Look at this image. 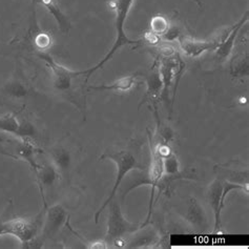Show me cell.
<instances>
[{"label": "cell", "instance_id": "3957f363", "mask_svg": "<svg viewBox=\"0 0 249 249\" xmlns=\"http://www.w3.org/2000/svg\"><path fill=\"white\" fill-rule=\"evenodd\" d=\"M109 213L107 221V231L106 234L107 243L113 244V242L119 239H123L124 235L137 232L142 229V224H133L123 217L119 202L113 200L109 203Z\"/></svg>", "mask_w": 249, "mask_h": 249}, {"label": "cell", "instance_id": "d6986e66", "mask_svg": "<svg viewBox=\"0 0 249 249\" xmlns=\"http://www.w3.org/2000/svg\"><path fill=\"white\" fill-rule=\"evenodd\" d=\"M19 129V121L15 114H8L0 117V132L16 136Z\"/></svg>", "mask_w": 249, "mask_h": 249}, {"label": "cell", "instance_id": "7402d4cb", "mask_svg": "<svg viewBox=\"0 0 249 249\" xmlns=\"http://www.w3.org/2000/svg\"><path fill=\"white\" fill-rule=\"evenodd\" d=\"M34 43L38 52H44L51 48L52 43H53V39L52 36L49 35L48 33H39L34 37Z\"/></svg>", "mask_w": 249, "mask_h": 249}, {"label": "cell", "instance_id": "6da1fadb", "mask_svg": "<svg viewBox=\"0 0 249 249\" xmlns=\"http://www.w3.org/2000/svg\"><path fill=\"white\" fill-rule=\"evenodd\" d=\"M138 150H139V146L134 144V145H132L129 148H122L118 150H107V152L100 157V160L109 159L116 163L117 176H116L115 184L113 188H111L108 198L106 200V202L103 203L102 206L98 209V212L95 213L96 223H98V221H99L100 214L103 213L104 209H106L108 206L109 203L115 199L116 194L118 192V189H119V186L121 185L124 177L134 169H140V170L145 169V165L142 164L140 162Z\"/></svg>", "mask_w": 249, "mask_h": 249}, {"label": "cell", "instance_id": "d4e9b609", "mask_svg": "<svg viewBox=\"0 0 249 249\" xmlns=\"http://www.w3.org/2000/svg\"><path fill=\"white\" fill-rule=\"evenodd\" d=\"M93 245H90L89 247L90 248H107L108 247V244L106 242V240L103 241H98V242H95V243H91Z\"/></svg>", "mask_w": 249, "mask_h": 249}, {"label": "cell", "instance_id": "ffe728a7", "mask_svg": "<svg viewBox=\"0 0 249 249\" xmlns=\"http://www.w3.org/2000/svg\"><path fill=\"white\" fill-rule=\"evenodd\" d=\"M180 164L177 156L173 153L165 156L163 158V172L165 176L168 177H177L180 173Z\"/></svg>", "mask_w": 249, "mask_h": 249}, {"label": "cell", "instance_id": "ba28073f", "mask_svg": "<svg viewBox=\"0 0 249 249\" xmlns=\"http://www.w3.org/2000/svg\"><path fill=\"white\" fill-rule=\"evenodd\" d=\"M145 81L147 89L145 95L142 98L140 107L145 102H150L152 106L156 107V102L160 99V95L163 89V82L159 70V64H157V62L153 64L152 69L145 74Z\"/></svg>", "mask_w": 249, "mask_h": 249}, {"label": "cell", "instance_id": "cb8c5ba5", "mask_svg": "<svg viewBox=\"0 0 249 249\" xmlns=\"http://www.w3.org/2000/svg\"><path fill=\"white\" fill-rule=\"evenodd\" d=\"M143 40L145 41L146 43L150 44V45H158L160 43V41L162 40L161 39V36L155 34V33L153 32H147L144 34V37H143Z\"/></svg>", "mask_w": 249, "mask_h": 249}, {"label": "cell", "instance_id": "7a4b0ae2", "mask_svg": "<svg viewBox=\"0 0 249 249\" xmlns=\"http://www.w3.org/2000/svg\"><path fill=\"white\" fill-rule=\"evenodd\" d=\"M135 0H107V5L110 11L115 13V29H116V39L114 45L111 47L107 56L104 57L102 60L96 64L94 68H90L89 70L81 71L82 75L85 76V81L89 80V78L93 75L96 71L102 69L106 65L114 55L117 53V51H119L124 45H136L139 44L140 41L132 40L129 39L124 31V23L126 21V18L128 13L130 11V8L134 3Z\"/></svg>", "mask_w": 249, "mask_h": 249}, {"label": "cell", "instance_id": "44dd1931", "mask_svg": "<svg viewBox=\"0 0 249 249\" xmlns=\"http://www.w3.org/2000/svg\"><path fill=\"white\" fill-rule=\"evenodd\" d=\"M169 28L168 19L162 15H156L150 20V32L162 36Z\"/></svg>", "mask_w": 249, "mask_h": 249}, {"label": "cell", "instance_id": "2e32d148", "mask_svg": "<svg viewBox=\"0 0 249 249\" xmlns=\"http://www.w3.org/2000/svg\"><path fill=\"white\" fill-rule=\"evenodd\" d=\"M3 91L5 95H8L13 99H23L30 94L28 85L21 80L15 79V78H13L4 84Z\"/></svg>", "mask_w": 249, "mask_h": 249}, {"label": "cell", "instance_id": "9a60e30c", "mask_svg": "<svg viewBox=\"0 0 249 249\" xmlns=\"http://www.w3.org/2000/svg\"><path fill=\"white\" fill-rule=\"evenodd\" d=\"M186 220L196 228L202 229L203 227H205V223H206L205 212L199 203L196 201V199H192L191 205H189L187 213H186Z\"/></svg>", "mask_w": 249, "mask_h": 249}, {"label": "cell", "instance_id": "8992f818", "mask_svg": "<svg viewBox=\"0 0 249 249\" xmlns=\"http://www.w3.org/2000/svg\"><path fill=\"white\" fill-rule=\"evenodd\" d=\"M234 24L231 28H226L219 32V34H215L209 40H196L188 36H180L179 45L181 51L187 57L196 58L202 55L203 53L208 51H215L221 42L225 40V38L229 35V33L232 31Z\"/></svg>", "mask_w": 249, "mask_h": 249}, {"label": "cell", "instance_id": "4fadbf2b", "mask_svg": "<svg viewBox=\"0 0 249 249\" xmlns=\"http://www.w3.org/2000/svg\"><path fill=\"white\" fill-rule=\"evenodd\" d=\"M139 73L133 75L124 76L119 78L115 82L110 84H101V85H90L89 89L91 90H110V91H120V93H127L133 88H135L138 82H137V77Z\"/></svg>", "mask_w": 249, "mask_h": 249}, {"label": "cell", "instance_id": "5bb4252c", "mask_svg": "<svg viewBox=\"0 0 249 249\" xmlns=\"http://www.w3.org/2000/svg\"><path fill=\"white\" fill-rule=\"evenodd\" d=\"M39 3H41L44 8L53 15L58 24L59 30H60L63 34H68L71 28V25L69 18L63 14V12L59 8L57 0H40Z\"/></svg>", "mask_w": 249, "mask_h": 249}, {"label": "cell", "instance_id": "4316f807", "mask_svg": "<svg viewBox=\"0 0 249 249\" xmlns=\"http://www.w3.org/2000/svg\"><path fill=\"white\" fill-rule=\"evenodd\" d=\"M193 1L196 2L199 6H202V4H203V0H193Z\"/></svg>", "mask_w": 249, "mask_h": 249}, {"label": "cell", "instance_id": "9c48e42d", "mask_svg": "<svg viewBox=\"0 0 249 249\" xmlns=\"http://www.w3.org/2000/svg\"><path fill=\"white\" fill-rule=\"evenodd\" d=\"M223 180L221 177H217L208 186L206 193V199L211 205L214 215V231L218 232L221 227V213L223 209L222 193H223Z\"/></svg>", "mask_w": 249, "mask_h": 249}, {"label": "cell", "instance_id": "83f0119b", "mask_svg": "<svg viewBox=\"0 0 249 249\" xmlns=\"http://www.w3.org/2000/svg\"><path fill=\"white\" fill-rule=\"evenodd\" d=\"M32 1H33V3H39V1H40V0H32Z\"/></svg>", "mask_w": 249, "mask_h": 249}, {"label": "cell", "instance_id": "277c9868", "mask_svg": "<svg viewBox=\"0 0 249 249\" xmlns=\"http://www.w3.org/2000/svg\"><path fill=\"white\" fill-rule=\"evenodd\" d=\"M39 229L38 220H29L24 218L4 219L0 217V237L1 235L12 234L18 238L23 244L27 245L29 242L37 238Z\"/></svg>", "mask_w": 249, "mask_h": 249}, {"label": "cell", "instance_id": "e0dca14e", "mask_svg": "<svg viewBox=\"0 0 249 249\" xmlns=\"http://www.w3.org/2000/svg\"><path fill=\"white\" fill-rule=\"evenodd\" d=\"M16 137L18 139H29L37 143L40 135H39L38 128L34 123L29 120H22L21 122H19V129Z\"/></svg>", "mask_w": 249, "mask_h": 249}, {"label": "cell", "instance_id": "484cf974", "mask_svg": "<svg viewBox=\"0 0 249 249\" xmlns=\"http://www.w3.org/2000/svg\"><path fill=\"white\" fill-rule=\"evenodd\" d=\"M0 155L6 156V157H9V158H12V159H14V160H19V158L15 154L10 153V152H6V150H3V149H0Z\"/></svg>", "mask_w": 249, "mask_h": 249}, {"label": "cell", "instance_id": "8fae6325", "mask_svg": "<svg viewBox=\"0 0 249 249\" xmlns=\"http://www.w3.org/2000/svg\"><path fill=\"white\" fill-rule=\"evenodd\" d=\"M49 156L60 176L67 177L73 166V155L71 150L62 144H57L49 150Z\"/></svg>", "mask_w": 249, "mask_h": 249}, {"label": "cell", "instance_id": "52a82bcc", "mask_svg": "<svg viewBox=\"0 0 249 249\" xmlns=\"http://www.w3.org/2000/svg\"><path fill=\"white\" fill-rule=\"evenodd\" d=\"M68 212L61 204H54L45 207L44 221L42 224V239H54L60 231L61 227L68 221Z\"/></svg>", "mask_w": 249, "mask_h": 249}, {"label": "cell", "instance_id": "603a6c76", "mask_svg": "<svg viewBox=\"0 0 249 249\" xmlns=\"http://www.w3.org/2000/svg\"><path fill=\"white\" fill-rule=\"evenodd\" d=\"M180 38V30L177 27H169L168 30L161 36V39L165 41H175Z\"/></svg>", "mask_w": 249, "mask_h": 249}, {"label": "cell", "instance_id": "5b68a950", "mask_svg": "<svg viewBox=\"0 0 249 249\" xmlns=\"http://www.w3.org/2000/svg\"><path fill=\"white\" fill-rule=\"evenodd\" d=\"M37 56L41 59L42 61L45 62L52 73V82H53L54 88L63 94L71 93V89H73L74 80L77 79L78 77H81L82 71H71L68 68L63 67V65L59 64L54 60L49 53L45 52H38Z\"/></svg>", "mask_w": 249, "mask_h": 249}, {"label": "cell", "instance_id": "7c38bea8", "mask_svg": "<svg viewBox=\"0 0 249 249\" xmlns=\"http://www.w3.org/2000/svg\"><path fill=\"white\" fill-rule=\"evenodd\" d=\"M248 13H249L248 11L245 12L243 17H242L240 20L234 24L232 31L229 33V35L225 38V40L221 42V44L217 48V50H215V59H217L218 62L225 61L229 57V55L231 54V51L234 48L235 38H237L242 27H243L248 20Z\"/></svg>", "mask_w": 249, "mask_h": 249}, {"label": "cell", "instance_id": "ac0fdd59", "mask_svg": "<svg viewBox=\"0 0 249 249\" xmlns=\"http://www.w3.org/2000/svg\"><path fill=\"white\" fill-rule=\"evenodd\" d=\"M231 75L234 77H244L248 75V56L244 54L235 55L231 64Z\"/></svg>", "mask_w": 249, "mask_h": 249}, {"label": "cell", "instance_id": "30bf717a", "mask_svg": "<svg viewBox=\"0 0 249 249\" xmlns=\"http://www.w3.org/2000/svg\"><path fill=\"white\" fill-rule=\"evenodd\" d=\"M34 174L36 176V181L38 183L39 189H40L44 208H45L47 207V201H45L44 194H43L44 189L54 186L61 176L51 160L50 162H44L43 164H38V168Z\"/></svg>", "mask_w": 249, "mask_h": 249}]
</instances>
